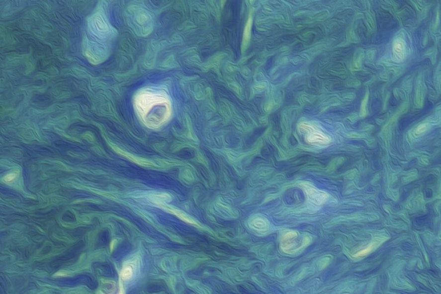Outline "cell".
<instances>
[{"label":"cell","mask_w":441,"mask_h":294,"mask_svg":"<svg viewBox=\"0 0 441 294\" xmlns=\"http://www.w3.org/2000/svg\"><path fill=\"white\" fill-rule=\"evenodd\" d=\"M250 225L253 229L258 231H266L269 229V223L265 217L256 216L250 221Z\"/></svg>","instance_id":"obj_6"},{"label":"cell","mask_w":441,"mask_h":294,"mask_svg":"<svg viewBox=\"0 0 441 294\" xmlns=\"http://www.w3.org/2000/svg\"><path fill=\"white\" fill-rule=\"evenodd\" d=\"M301 186L306 193L309 200L315 204H322L323 203H325V201H327V199L329 198V194H326L324 192L320 191L310 184L303 183Z\"/></svg>","instance_id":"obj_4"},{"label":"cell","mask_w":441,"mask_h":294,"mask_svg":"<svg viewBox=\"0 0 441 294\" xmlns=\"http://www.w3.org/2000/svg\"><path fill=\"white\" fill-rule=\"evenodd\" d=\"M134 267L131 264H127L123 267V270L121 272V278L127 281L132 277Z\"/></svg>","instance_id":"obj_10"},{"label":"cell","mask_w":441,"mask_h":294,"mask_svg":"<svg viewBox=\"0 0 441 294\" xmlns=\"http://www.w3.org/2000/svg\"><path fill=\"white\" fill-rule=\"evenodd\" d=\"M383 240H374L373 242H371L366 248H364V249L359 250L358 252L356 253L354 256H353V257H354V258H360V257H364V256H367L370 253L372 252L373 250L377 249V247H378L381 243H383Z\"/></svg>","instance_id":"obj_8"},{"label":"cell","mask_w":441,"mask_h":294,"mask_svg":"<svg viewBox=\"0 0 441 294\" xmlns=\"http://www.w3.org/2000/svg\"><path fill=\"white\" fill-rule=\"evenodd\" d=\"M311 242L310 237L301 236L297 231H288L281 236L280 248L287 254H296Z\"/></svg>","instance_id":"obj_2"},{"label":"cell","mask_w":441,"mask_h":294,"mask_svg":"<svg viewBox=\"0 0 441 294\" xmlns=\"http://www.w3.org/2000/svg\"><path fill=\"white\" fill-rule=\"evenodd\" d=\"M116 151H118L120 154H122V155H125L126 157H129V158L132 159L133 161L135 162H137L139 164H142V165L145 166H152L151 162H148V161H146V160H143V159H136L133 156V155H130L129 154H127V153L123 152V150H120L119 149H116Z\"/></svg>","instance_id":"obj_11"},{"label":"cell","mask_w":441,"mask_h":294,"mask_svg":"<svg viewBox=\"0 0 441 294\" xmlns=\"http://www.w3.org/2000/svg\"><path fill=\"white\" fill-rule=\"evenodd\" d=\"M135 106L142 122L151 129H158L171 116V102L163 93L141 91L135 96Z\"/></svg>","instance_id":"obj_1"},{"label":"cell","mask_w":441,"mask_h":294,"mask_svg":"<svg viewBox=\"0 0 441 294\" xmlns=\"http://www.w3.org/2000/svg\"><path fill=\"white\" fill-rule=\"evenodd\" d=\"M299 129H301V131L306 134V141L310 144L324 146L331 142V139L328 135H326L322 130H320L309 123H301Z\"/></svg>","instance_id":"obj_3"},{"label":"cell","mask_w":441,"mask_h":294,"mask_svg":"<svg viewBox=\"0 0 441 294\" xmlns=\"http://www.w3.org/2000/svg\"><path fill=\"white\" fill-rule=\"evenodd\" d=\"M16 177V173H12V174H9V175H7L6 176H4L3 179V181H5L6 183H10L11 181H14Z\"/></svg>","instance_id":"obj_12"},{"label":"cell","mask_w":441,"mask_h":294,"mask_svg":"<svg viewBox=\"0 0 441 294\" xmlns=\"http://www.w3.org/2000/svg\"><path fill=\"white\" fill-rule=\"evenodd\" d=\"M161 206L165 208V210H168L169 212H171V213L176 215V216L179 217L180 219L184 220V222L190 223V224H193V225H196V226L200 227L199 224L196 223L195 220L192 219V218L189 217L188 215L184 213L183 211H180V210H177V209H174V208H171V207L167 206V205H164V204H161Z\"/></svg>","instance_id":"obj_7"},{"label":"cell","mask_w":441,"mask_h":294,"mask_svg":"<svg viewBox=\"0 0 441 294\" xmlns=\"http://www.w3.org/2000/svg\"><path fill=\"white\" fill-rule=\"evenodd\" d=\"M150 18L151 17L148 16L147 12H139L138 14H135L134 23L135 26L138 27V30H137L138 33H142V35H146V34L149 33L150 30L142 23V21L146 22V23H151Z\"/></svg>","instance_id":"obj_5"},{"label":"cell","mask_w":441,"mask_h":294,"mask_svg":"<svg viewBox=\"0 0 441 294\" xmlns=\"http://www.w3.org/2000/svg\"><path fill=\"white\" fill-rule=\"evenodd\" d=\"M251 27H252V17H249L248 23L246 24L245 29H244V35H243V42L242 46L243 49L248 46L249 40H250V36H251Z\"/></svg>","instance_id":"obj_9"}]
</instances>
